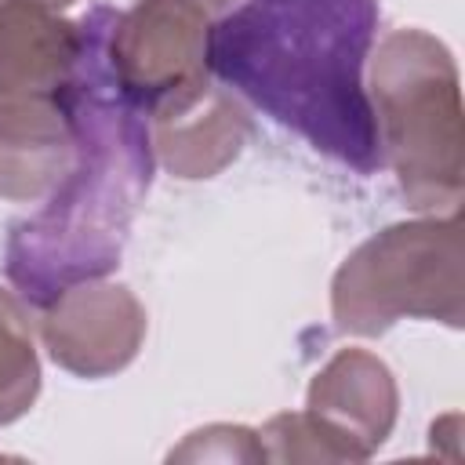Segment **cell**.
Here are the masks:
<instances>
[{
	"mask_svg": "<svg viewBox=\"0 0 465 465\" xmlns=\"http://www.w3.org/2000/svg\"><path fill=\"white\" fill-rule=\"evenodd\" d=\"M378 0H236L207 33V65L320 153L371 174L381 163L363 58Z\"/></svg>",
	"mask_w": 465,
	"mask_h": 465,
	"instance_id": "1",
	"label": "cell"
},
{
	"mask_svg": "<svg viewBox=\"0 0 465 465\" xmlns=\"http://www.w3.org/2000/svg\"><path fill=\"white\" fill-rule=\"evenodd\" d=\"M109 18V7H94L84 18L87 58L76 98L73 163L54 182L51 203L7 240V276L33 305H47L62 291L105 276L124 251L138 196L149 189L153 131L113 87L105 65Z\"/></svg>",
	"mask_w": 465,
	"mask_h": 465,
	"instance_id": "2",
	"label": "cell"
},
{
	"mask_svg": "<svg viewBox=\"0 0 465 465\" xmlns=\"http://www.w3.org/2000/svg\"><path fill=\"white\" fill-rule=\"evenodd\" d=\"M40 389V367L22 305L0 291V425L22 418Z\"/></svg>",
	"mask_w": 465,
	"mask_h": 465,
	"instance_id": "9",
	"label": "cell"
},
{
	"mask_svg": "<svg viewBox=\"0 0 465 465\" xmlns=\"http://www.w3.org/2000/svg\"><path fill=\"white\" fill-rule=\"evenodd\" d=\"M40 4H47V7H62V4H73V0H40Z\"/></svg>",
	"mask_w": 465,
	"mask_h": 465,
	"instance_id": "10",
	"label": "cell"
},
{
	"mask_svg": "<svg viewBox=\"0 0 465 465\" xmlns=\"http://www.w3.org/2000/svg\"><path fill=\"white\" fill-rule=\"evenodd\" d=\"M211 15L196 0H138L105 36V65L120 98L145 120L167 124L211 94Z\"/></svg>",
	"mask_w": 465,
	"mask_h": 465,
	"instance_id": "5",
	"label": "cell"
},
{
	"mask_svg": "<svg viewBox=\"0 0 465 465\" xmlns=\"http://www.w3.org/2000/svg\"><path fill=\"white\" fill-rule=\"evenodd\" d=\"M243 138H247V120L218 87H211V94L178 120L156 124V149L163 153L167 167L178 171L182 178L214 174L225 160L240 153Z\"/></svg>",
	"mask_w": 465,
	"mask_h": 465,
	"instance_id": "8",
	"label": "cell"
},
{
	"mask_svg": "<svg viewBox=\"0 0 465 465\" xmlns=\"http://www.w3.org/2000/svg\"><path fill=\"white\" fill-rule=\"evenodd\" d=\"M400 316L461 327V218L392 225L367 240L334 276L341 331L381 334Z\"/></svg>",
	"mask_w": 465,
	"mask_h": 465,
	"instance_id": "4",
	"label": "cell"
},
{
	"mask_svg": "<svg viewBox=\"0 0 465 465\" xmlns=\"http://www.w3.org/2000/svg\"><path fill=\"white\" fill-rule=\"evenodd\" d=\"M374 127L411 207L461 200V105L458 69L440 40L421 29L392 33L374 58Z\"/></svg>",
	"mask_w": 465,
	"mask_h": 465,
	"instance_id": "3",
	"label": "cell"
},
{
	"mask_svg": "<svg viewBox=\"0 0 465 465\" xmlns=\"http://www.w3.org/2000/svg\"><path fill=\"white\" fill-rule=\"evenodd\" d=\"M338 458H367L392 429L396 385L381 360L363 349L338 352L309 389L305 411Z\"/></svg>",
	"mask_w": 465,
	"mask_h": 465,
	"instance_id": "7",
	"label": "cell"
},
{
	"mask_svg": "<svg viewBox=\"0 0 465 465\" xmlns=\"http://www.w3.org/2000/svg\"><path fill=\"white\" fill-rule=\"evenodd\" d=\"M145 334V312L127 294V287L109 283H76L47 302L44 341L73 374L102 378L127 367Z\"/></svg>",
	"mask_w": 465,
	"mask_h": 465,
	"instance_id": "6",
	"label": "cell"
}]
</instances>
